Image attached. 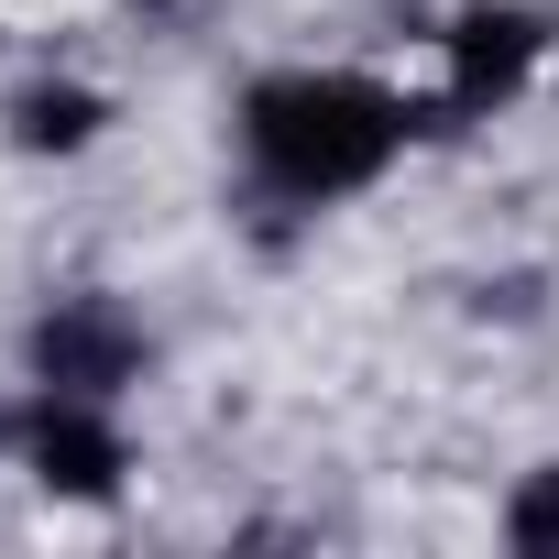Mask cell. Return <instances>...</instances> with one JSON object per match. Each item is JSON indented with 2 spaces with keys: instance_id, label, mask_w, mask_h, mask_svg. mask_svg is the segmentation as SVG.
<instances>
[{
  "instance_id": "obj_1",
  "label": "cell",
  "mask_w": 559,
  "mask_h": 559,
  "mask_svg": "<svg viewBox=\"0 0 559 559\" xmlns=\"http://www.w3.org/2000/svg\"><path fill=\"white\" fill-rule=\"evenodd\" d=\"M395 143H406V99L373 88V78H341V67L263 78V88L241 99V154H252V176H263L274 198H297V209L373 187V176L395 165Z\"/></svg>"
},
{
  "instance_id": "obj_2",
  "label": "cell",
  "mask_w": 559,
  "mask_h": 559,
  "mask_svg": "<svg viewBox=\"0 0 559 559\" xmlns=\"http://www.w3.org/2000/svg\"><path fill=\"white\" fill-rule=\"evenodd\" d=\"M23 461H34V483L67 493V504H110L121 472H132V450H121V428L99 417V395H56V384H45V406L23 417Z\"/></svg>"
},
{
  "instance_id": "obj_3",
  "label": "cell",
  "mask_w": 559,
  "mask_h": 559,
  "mask_svg": "<svg viewBox=\"0 0 559 559\" xmlns=\"http://www.w3.org/2000/svg\"><path fill=\"white\" fill-rule=\"evenodd\" d=\"M143 373V330L110 308V297H67L34 319V384L56 395H121Z\"/></svg>"
},
{
  "instance_id": "obj_4",
  "label": "cell",
  "mask_w": 559,
  "mask_h": 559,
  "mask_svg": "<svg viewBox=\"0 0 559 559\" xmlns=\"http://www.w3.org/2000/svg\"><path fill=\"white\" fill-rule=\"evenodd\" d=\"M537 45H548V23L515 12V0H483V12H461V23H450V110L483 121L493 99H515L526 67H537Z\"/></svg>"
},
{
  "instance_id": "obj_5",
  "label": "cell",
  "mask_w": 559,
  "mask_h": 559,
  "mask_svg": "<svg viewBox=\"0 0 559 559\" xmlns=\"http://www.w3.org/2000/svg\"><path fill=\"white\" fill-rule=\"evenodd\" d=\"M88 132H99V99L88 88H23L12 99V143L23 154H78Z\"/></svg>"
},
{
  "instance_id": "obj_6",
  "label": "cell",
  "mask_w": 559,
  "mask_h": 559,
  "mask_svg": "<svg viewBox=\"0 0 559 559\" xmlns=\"http://www.w3.org/2000/svg\"><path fill=\"white\" fill-rule=\"evenodd\" d=\"M504 537H515L526 559H559V461L515 483V504H504Z\"/></svg>"
}]
</instances>
